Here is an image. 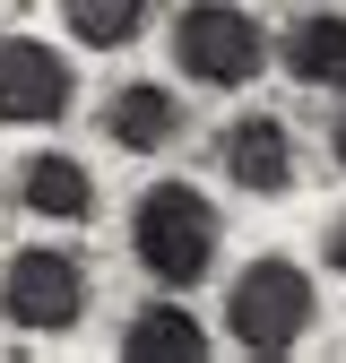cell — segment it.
<instances>
[{
	"label": "cell",
	"mask_w": 346,
	"mask_h": 363,
	"mask_svg": "<svg viewBox=\"0 0 346 363\" xmlns=\"http://www.w3.org/2000/svg\"><path fill=\"white\" fill-rule=\"evenodd\" d=\"M216 242H225V225H216V208L199 199V182H147L139 216H130V251H139V268L164 294L199 286L216 268Z\"/></svg>",
	"instance_id": "cell-1"
},
{
	"label": "cell",
	"mask_w": 346,
	"mask_h": 363,
	"mask_svg": "<svg viewBox=\"0 0 346 363\" xmlns=\"http://www.w3.org/2000/svg\"><path fill=\"white\" fill-rule=\"evenodd\" d=\"M104 139H113L121 156H164L173 139H182V104H173V86H156V78L113 86V96H104Z\"/></svg>",
	"instance_id": "cell-7"
},
{
	"label": "cell",
	"mask_w": 346,
	"mask_h": 363,
	"mask_svg": "<svg viewBox=\"0 0 346 363\" xmlns=\"http://www.w3.org/2000/svg\"><path fill=\"white\" fill-rule=\"evenodd\" d=\"M78 104V69L61 61V43L43 35H0V121L35 130V121H61Z\"/></svg>",
	"instance_id": "cell-5"
},
{
	"label": "cell",
	"mask_w": 346,
	"mask_h": 363,
	"mask_svg": "<svg viewBox=\"0 0 346 363\" xmlns=\"http://www.w3.org/2000/svg\"><path fill=\"white\" fill-rule=\"evenodd\" d=\"M0 320L26 329V337H69L86 320V268L52 242L9 251V268H0Z\"/></svg>",
	"instance_id": "cell-4"
},
{
	"label": "cell",
	"mask_w": 346,
	"mask_h": 363,
	"mask_svg": "<svg viewBox=\"0 0 346 363\" xmlns=\"http://www.w3.org/2000/svg\"><path fill=\"white\" fill-rule=\"evenodd\" d=\"M225 182H242L251 199H286L294 191V130L277 113H242L225 130Z\"/></svg>",
	"instance_id": "cell-6"
},
{
	"label": "cell",
	"mask_w": 346,
	"mask_h": 363,
	"mask_svg": "<svg viewBox=\"0 0 346 363\" xmlns=\"http://www.w3.org/2000/svg\"><path fill=\"white\" fill-rule=\"evenodd\" d=\"M121 354L130 363H208V329H199V311H182V303H147V311H130Z\"/></svg>",
	"instance_id": "cell-9"
},
{
	"label": "cell",
	"mask_w": 346,
	"mask_h": 363,
	"mask_svg": "<svg viewBox=\"0 0 346 363\" xmlns=\"http://www.w3.org/2000/svg\"><path fill=\"white\" fill-rule=\"evenodd\" d=\"M286 69L303 86H346V18L337 9H312V18L286 35Z\"/></svg>",
	"instance_id": "cell-10"
},
{
	"label": "cell",
	"mask_w": 346,
	"mask_h": 363,
	"mask_svg": "<svg viewBox=\"0 0 346 363\" xmlns=\"http://www.w3.org/2000/svg\"><path fill=\"white\" fill-rule=\"evenodd\" d=\"M173 61L199 86H251L269 69V35H260V18L234 9V0H182V9H173Z\"/></svg>",
	"instance_id": "cell-3"
},
{
	"label": "cell",
	"mask_w": 346,
	"mask_h": 363,
	"mask_svg": "<svg viewBox=\"0 0 346 363\" xmlns=\"http://www.w3.org/2000/svg\"><path fill=\"white\" fill-rule=\"evenodd\" d=\"M312 320H320V294L294 259H251L225 286V329H234L242 354H294L312 337Z\"/></svg>",
	"instance_id": "cell-2"
},
{
	"label": "cell",
	"mask_w": 346,
	"mask_h": 363,
	"mask_svg": "<svg viewBox=\"0 0 346 363\" xmlns=\"http://www.w3.org/2000/svg\"><path fill=\"white\" fill-rule=\"evenodd\" d=\"M320 251H329V268L346 277V216H329V234H320Z\"/></svg>",
	"instance_id": "cell-12"
},
{
	"label": "cell",
	"mask_w": 346,
	"mask_h": 363,
	"mask_svg": "<svg viewBox=\"0 0 346 363\" xmlns=\"http://www.w3.org/2000/svg\"><path fill=\"white\" fill-rule=\"evenodd\" d=\"M329 156H337V173H346V104L329 113Z\"/></svg>",
	"instance_id": "cell-13"
},
{
	"label": "cell",
	"mask_w": 346,
	"mask_h": 363,
	"mask_svg": "<svg viewBox=\"0 0 346 363\" xmlns=\"http://www.w3.org/2000/svg\"><path fill=\"white\" fill-rule=\"evenodd\" d=\"M18 199L35 216H52V225H86L96 216V173H86L78 156H61V147H43V156L18 164Z\"/></svg>",
	"instance_id": "cell-8"
},
{
	"label": "cell",
	"mask_w": 346,
	"mask_h": 363,
	"mask_svg": "<svg viewBox=\"0 0 346 363\" xmlns=\"http://www.w3.org/2000/svg\"><path fill=\"white\" fill-rule=\"evenodd\" d=\"M61 26L86 43V52H121V43H139L147 0H61Z\"/></svg>",
	"instance_id": "cell-11"
}]
</instances>
